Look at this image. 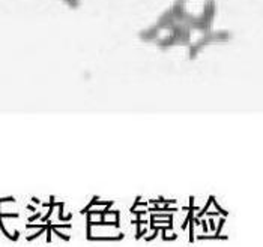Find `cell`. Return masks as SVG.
<instances>
[{"mask_svg":"<svg viewBox=\"0 0 263 247\" xmlns=\"http://www.w3.org/2000/svg\"><path fill=\"white\" fill-rule=\"evenodd\" d=\"M168 31L176 38L178 45H190L191 44V27L187 23H179L176 21Z\"/></svg>","mask_w":263,"mask_h":247,"instance_id":"2","label":"cell"},{"mask_svg":"<svg viewBox=\"0 0 263 247\" xmlns=\"http://www.w3.org/2000/svg\"><path fill=\"white\" fill-rule=\"evenodd\" d=\"M179 2H185V0H179Z\"/></svg>","mask_w":263,"mask_h":247,"instance_id":"10","label":"cell"},{"mask_svg":"<svg viewBox=\"0 0 263 247\" xmlns=\"http://www.w3.org/2000/svg\"><path fill=\"white\" fill-rule=\"evenodd\" d=\"M233 38V33L230 30H209L203 33L197 41L191 42L188 45V57L190 59H196L198 53L209 44L214 42H229Z\"/></svg>","mask_w":263,"mask_h":247,"instance_id":"1","label":"cell"},{"mask_svg":"<svg viewBox=\"0 0 263 247\" xmlns=\"http://www.w3.org/2000/svg\"><path fill=\"white\" fill-rule=\"evenodd\" d=\"M160 33H161V29L155 23V24H152V26H149V27H146V29H143V30L140 31L138 33V38L141 41L151 42V41H157L160 38Z\"/></svg>","mask_w":263,"mask_h":247,"instance_id":"6","label":"cell"},{"mask_svg":"<svg viewBox=\"0 0 263 247\" xmlns=\"http://www.w3.org/2000/svg\"><path fill=\"white\" fill-rule=\"evenodd\" d=\"M217 15V2L215 0H206L203 5V9L200 12V17H203L204 20L214 23V18Z\"/></svg>","mask_w":263,"mask_h":247,"instance_id":"5","label":"cell"},{"mask_svg":"<svg viewBox=\"0 0 263 247\" xmlns=\"http://www.w3.org/2000/svg\"><path fill=\"white\" fill-rule=\"evenodd\" d=\"M66 5L69 6V8H80V5H81V0H64Z\"/></svg>","mask_w":263,"mask_h":247,"instance_id":"9","label":"cell"},{"mask_svg":"<svg viewBox=\"0 0 263 247\" xmlns=\"http://www.w3.org/2000/svg\"><path fill=\"white\" fill-rule=\"evenodd\" d=\"M176 23V18H174V15H173V12H171V9H167L164 11L160 17H158V20H157V26L163 30V29H170L173 24Z\"/></svg>","mask_w":263,"mask_h":247,"instance_id":"7","label":"cell"},{"mask_svg":"<svg viewBox=\"0 0 263 247\" xmlns=\"http://www.w3.org/2000/svg\"><path fill=\"white\" fill-rule=\"evenodd\" d=\"M185 23L191 27V30L201 31V33H206V31L212 30V23L208 21V20H204V18L200 17V15H193V14H190V17L187 18Z\"/></svg>","mask_w":263,"mask_h":247,"instance_id":"3","label":"cell"},{"mask_svg":"<svg viewBox=\"0 0 263 247\" xmlns=\"http://www.w3.org/2000/svg\"><path fill=\"white\" fill-rule=\"evenodd\" d=\"M157 45H158L161 50H167V48H171V47L178 45V41H176V38L168 31L167 36H163V38H158V39H157Z\"/></svg>","mask_w":263,"mask_h":247,"instance_id":"8","label":"cell"},{"mask_svg":"<svg viewBox=\"0 0 263 247\" xmlns=\"http://www.w3.org/2000/svg\"><path fill=\"white\" fill-rule=\"evenodd\" d=\"M171 12H173V15H174V18H176V21H179V23H185L187 21V18L190 17V12L187 11V8H185V5H184V2H179V0H176L173 5H171Z\"/></svg>","mask_w":263,"mask_h":247,"instance_id":"4","label":"cell"}]
</instances>
